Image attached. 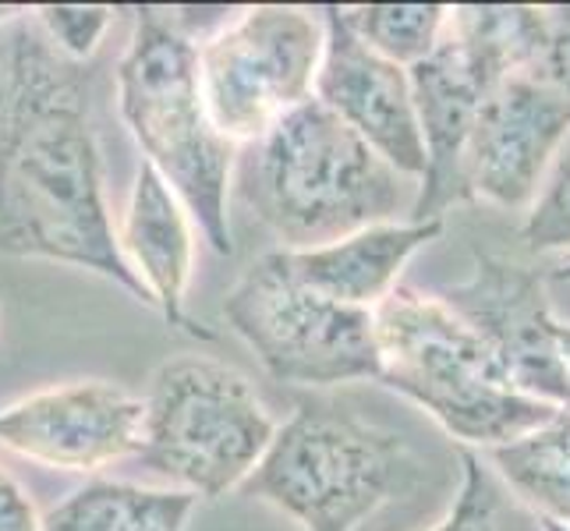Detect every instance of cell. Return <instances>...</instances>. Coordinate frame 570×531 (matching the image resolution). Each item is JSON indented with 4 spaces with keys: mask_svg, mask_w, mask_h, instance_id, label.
<instances>
[{
    "mask_svg": "<svg viewBox=\"0 0 570 531\" xmlns=\"http://www.w3.org/2000/svg\"><path fill=\"white\" fill-rule=\"evenodd\" d=\"M199 496L185 489L89 482L39 521V531H185Z\"/></svg>",
    "mask_w": 570,
    "mask_h": 531,
    "instance_id": "obj_17",
    "label": "cell"
},
{
    "mask_svg": "<svg viewBox=\"0 0 570 531\" xmlns=\"http://www.w3.org/2000/svg\"><path fill=\"white\" fill-rule=\"evenodd\" d=\"M485 458L539 518L570 524V407H557L553 419L518 440L489 446Z\"/></svg>",
    "mask_w": 570,
    "mask_h": 531,
    "instance_id": "obj_18",
    "label": "cell"
},
{
    "mask_svg": "<svg viewBox=\"0 0 570 531\" xmlns=\"http://www.w3.org/2000/svg\"><path fill=\"white\" fill-rule=\"evenodd\" d=\"M557 281H570V259L557 269Z\"/></svg>",
    "mask_w": 570,
    "mask_h": 531,
    "instance_id": "obj_28",
    "label": "cell"
},
{
    "mask_svg": "<svg viewBox=\"0 0 570 531\" xmlns=\"http://www.w3.org/2000/svg\"><path fill=\"white\" fill-rule=\"evenodd\" d=\"M273 436L277 422L238 368L181 354L153 372L135 458L185 493L216 500L242 489Z\"/></svg>",
    "mask_w": 570,
    "mask_h": 531,
    "instance_id": "obj_6",
    "label": "cell"
},
{
    "mask_svg": "<svg viewBox=\"0 0 570 531\" xmlns=\"http://www.w3.org/2000/svg\"><path fill=\"white\" fill-rule=\"evenodd\" d=\"M570 131V100L546 68L514 71L489 86L468 142L464 177L471 199L524 206Z\"/></svg>",
    "mask_w": 570,
    "mask_h": 531,
    "instance_id": "obj_9",
    "label": "cell"
},
{
    "mask_svg": "<svg viewBox=\"0 0 570 531\" xmlns=\"http://www.w3.org/2000/svg\"><path fill=\"white\" fill-rule=\"evenodd\" d=\"M234 185L284 252L397 224L419 199V181L393 170L316 96L238 153Z\"/></svg>",
    "mask_w": 570,
    "mask_h": 531,
    "instance_id": "obj_2",
    "label": "cell"
},
{
    "mask_svg": "<svg viewBox=\"0 0 570 531\" xmlns=\"http://www.w3.org/2000/svg\"><path fill=\"white\" fill-rule=\"evenodd\" d=\"M344 18L368 50L397 68H415L436 50L450 8L443 4H355Z\"/></svg>",
    "mask_w": 570,
    "mask_h": 531,
    "instance_id": "obj_19",
    "label": "cell"
},
{
    "mask_svg": "<svg viewBox=\"0 0 570 531\" xmlns=\"http://www.w3.org/2000/svg\"><path fill=\"white\" fill-rule=\"evenodd\" d=\"M560 358H563V380H567V401H570V326L560 323Z\"/></svg>",
    "mask_w": 570,
    "mask_h": 531,
    "instance_id": "obj_25",
    "label": "cell"
},
{
    "mask_svg": "<svg viewBox=\"0 0 570 531\" xmlns=\"http://www.w3.org/2000/svg\"><path fill=\"white\" fill-rule=\"evenodd\" d=\"M380 383L404 393L450 436L503 446L557 415V404L521 393L489 344L440 294L397 284L372 308Z\"/></svg>",
    "mask_w": 570,
    "mask_h": 531,
    "instance_id": "obj_4",
    "label": "cell"
},
{
    "mask_svg": "<svg viewBox=\"0 0 570 531\" xmlns=\"http://www.w3.org/2000/svg\"><path fill=\"white\" fill-rule=\"evenodd\" d=\"M440 234L443 220L380 224L323 248L287 252V266L294 277L323 298L372 312L401 284V273L411 263V255L436 242Z\"/></svg>",
    "mask_w": 570,
    "mask_h": 531,
    "instance_id": "obj_15",
    "label": "cell"
},
{
    "mask_svg": "<svg viewBox=\"0 0 570 531\" xmlns=\"http://www.w3.org/2000/svg\"><path fill=\"white\" fill-rule=\"evenodd\" d=\"M521 238L532 252L570 248V131L535 191Z\"/></svg>",
    "mask_w": 570,
    "mask_h": 531,
    "instance_id": "obj_20",
    "label": "cell"
},
{
    "mask_svg": "<svg viewBox=\"0 0 570 531\" xmlns=\"http://www.w3.org/2000/svg\"><path fill=\"white\" fill-rule=\"evenodd\" d=\"M440 298L489 344L521 393L570 407L560 358V323L546 302L539 273L497 255H475L471 277L440 291Z\"/></svg>",
    "mask_w": 570,
    "mask_h": 531,
    "instance_id": "obj_10",
    "label": "cell"
},
{
    "mask_svg": "<svg viewBox=\"0 0 570 531\" xmlns=\"http://www.w3.org/2000/svg\"><path fill=\"white\" fill-rule=\"evenodd\" d=\"M39 521L29 493L0 468V531H39Z\"/></svg>",
    "mask_w": 570,
    "mask_h": 531,
    "instance_id": "obj_24",
    "label": "cell"
},
{
    "mask_svg": "<svg viewBox=\"0 0 570 531\" xmlns=\"http://www.w3.org/2000/svg\"><path fill=\"white\" fill-rule=\"evenodd\" d=\"M411 479L415 461L397 432L347 407L298 404L242 493L284 510L305 531H355Z\"/></svg>",
    "mask_w": 570,
    "mask_h": 531,
    "instance_id": "obj_5",
    "label": "cell"
},
{
    "mask_svg": "<svg viewBox=\"0 0 570 531\" xmlns=\"http://www.w3.org/2000/svg\"><path fill=\"white\" fill-rule=\"evenodd\" d=\"M195 61L209 121L234 146H248L312 100L323 61L320 8H242L195 47Z\"/></svg>",
    "mask_w": 570,
    "mask_h": 531,
    "instance_id": "obj_8",
    "label": "cell"
},
{
    "mask_svg": "<svg viewBox=\"0 0 570 531\" xmlns=\"http://www.w3.org/2000/svg\"><path fill=\"white\" fill-rule=\"evenodd\" d=\"M446 29L482 89L514 71L546 68V8L464 4L450 8Z\"/></svg>",
    "mask_w": 570,
    "mask_h": 531,
    "instance_id": "obj_16",
    "label": "cell"
},
{
    "mask_svg": "<svg viewBox=\"0 0 570 531\" xmlns=\"http://www.w3.org/2000/svg\"><path fill=\"white\" fill-rule=\"evenodd\" d=\"M411 100L419 114L425 174L419 181V199L411 206V224L443 220V213L458 203H471L464 160L468 142L475 131V117L482 107V82L464 61L458 39L443 29L436 50L415 68H407Z\"/></svg>",
    "mask_w": 570,
    "mask_h": 531,
    "instance_id": "obj_13",
    "label": "cell"
},
{
    "mask_svg": "<svg viewBox=\"0 0 570 531\" xmlns=\"http://www.w3.org/2000/svg\"><path fill=\"white\" fill-rule=\"evenodd\" d=\"M224 319L277 383L337 386L380 380L372 312L330 302L305 287L287 252L259 255L224 298Z\"/></svg>",
    "mask_w": 570,
    "mask_h": 531,
    "instance_id": "obj_7",
    "label": "cell"
},
{
    "mask_svg": "<svg viewBox=\"0 0 570 531\" xmlns=\"http://www.w3.org/2000/svg\"><path fill=\"white\" fill-rule=\"evenodd\" d=\"M117 245H121V259L149 294L153 308H160L167 326L199 341L216 337L213 330L195 323L185 308L188 284H191L188 209L149 164L139 167V177L131 185V199H128L125 224L117 230Z\"/></svg>",
    "mask_w": 570,
    "mask_h": 531,
    "instance_id": "obj_14",
    "label": "cell"
},
{
    "mask_svg": "<svg viewBox=\"0 0 570 531\" xmlns=\"http://www.w3.org/2000/svg\"><path fill=\"white\" fill-rule=\"evenodd\" d=\"M142 397L107 380L39 390L0 411V443L36 464L96 471L139 450Z\"/></svg>",
    "mask_w": 570,
    "mask_h": 531,
    "instance_id": "obj_11",
    "label": "cell"
},
{
    "mask_svg": "<svg viewBox=\"0 0 570 531\" xmlns=\"http://www.w3.org/2000/svg\"><path fill=\"white\" fill-rule=\"evenodd\" d=\"M461 468H464V479H461L458 503L443 518V524L432 528V531H500L497 493H493V482H489L485 468H482V458L471 454V450L464 446Z\"/></svg>",
    "mask_w": 570,
    "mask_h": 531,
    "instance_id": "obj_22",
    "label": "cell"
},
{
    "mask_svg": "<svg viewBox=\"0 0 570 531\" xmlns=\"http://www.w3.org/2000/svg\"><path fill=\"white\" fill-rule=\"evenodd\" d=\"M18 11H22V8H8V4H0V26H4L8 18H14Z\"/></svg>",
    "mask_w": 570,
    "mask_h": 531,
    "instance_id": "obj_27",
    "label": "cell"
},
{
    "mask_svg": "<svg viewBox=\"0 0 570 531\" xmlns=\"http://www.w3.org/2000/svg\"><path fill=\"white\" fill-rule=\"evenodd\" d=\"M32 14L57 50L78 65H89L92 53L100 50L117 11L114 8H82V4H47V8H32Z\"/></svg>",
    "mask_w": 570,
    "mask_h": 531,
    "instance_id": "obj_21",
    "label": "cell"
},
{
    "mask_svg": "<svg viewBox=\"0 0 570 531\" xmlns=\"http://www.w3.org/2000/svg\"><path fill=\"white\" fill-rule=\"evenodd\" d=\"M546 75L570 100V4L546 8Z\"/></svg>",
    "mask_w": 570,
    "mask_h": 531,
    "instance_id": "obj_23",
    "label": "cell"
},
{
    "mask_svg": "<svg viewBox=\"0 0 570 531\" xmlns=\"http://www.w3.org/2000/svg\"><path fill=\"white\" fill-rule=\"evenodd\" d=\"M323 61L312 96L376 149L383 160L411 181H422L425 149L419 131L407 71L368 50L351 32L344 8H320Z\"/></svg>",
    "mask_w": 570,
    "mask_h": 531,
    "instance_id": "obj_12",
    "label": "cell"
},
{
    "mask_svg": "<svg viewBox=\"0 0 570 531\" xmlns=\"http://www.w3.org/2000/svg\"><path fill=\"white\" fill-rule=\"evenodd\" d=\"M0 255L68 263L149 294L121 259L92 121V71L22 8L0 26Z\"/></svg>",
    "mask_w": 570,
    "mask_h": 531,
    "instance_id": "obj_1",
    "label": "cell"
},
{
    "mask_svg": "<svg viewBox=\"0 0 570 531\" xmlns=\"http://www.w3.org/2000/svg\"><path fill=\"white\" fill-rule=\"evenodd\" d=\"M117 107L146 164L178 195L209 248L230 255L227 191L238 146L209 121L195 43L174 8H135L131 43L117 65Z\"/></svg>",
    "mask_w": 570,
    "mask_h": 531,
    "instance_id": "obj_3",
    "label": "cell"
},
{
    "mask_svg": "<svg viewBox=\"0 0 570 531\" xmlns=\"http://www.w3.org/2000/svg\"><path fill=\"white\" fill-rule=\"evenodd\" d=\"M542 531H570V524H560V521H549V518H539Z\"/></svg>",
    "mask_w": 570,
    "mask_h": 531,
    "instance_id": "obj_26",
    "label": "cell"
}]
</instances>
